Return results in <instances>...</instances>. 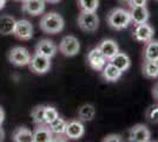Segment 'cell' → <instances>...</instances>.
<instances>
[{
    "instance_id": "1",
    "label": "cell",
    "mask_w": 158,
    "mask_h": 142,
    "mask_svg": "<svg viewBox=\"0 0 158 142\" xmlns=\"http://www.w3.org/2000/svg\"><path fill=\"white\" fill-rule=\"evenodd\" d=\"M106 20L111 28L116 31H122V30L127 28L129 25L131 24V17L127 10L123 7H116L109 12Z\"/></svg>"
},
{
    "instance_id": "2",
    "label": "cell",
    "mask_w": 158,
    "mask_h": 142,
    "mask_svg": "<svg viewBox=\"0 0 158 142\" xmlns=\"http://www.w3.org/2000/svg\"><path fill=\"white\" fill-rule=\"evenodd\" d=\"M64 18L57 12H48L43 14L40 18V30L45 33L56 34L59 33L64 28Z\"/></svg>"
},
{
    "instance_id": "3",
    "label": "cell",
    "mask_w": 158,
    "mask_h": 142,
    "mask_svg": "<svg viewBox=\"0 0 158 142\" xmlns=\"http://www.w3.org/2000/svg\"><path fill=\"white\" fill-rule=\"evenodd\" d=\"M78 26L81 31L92 33L99 27V18L96 12H85L81 11L78 15Z\"/></svg>"
},
{
    "instance_id": "4",
    "label": "cell",
    "mask_w": 158,
    "mask_h": 142,
    "mask_svg": "<svg viewBox=\"0 0 158 142\" xmlns=\"http://www.w3.org/2000/svg\"><path fill=\"white\" fill-rule=\"evenodd\" d=\"M30 59H31V54L28 52V50L23 46L13 47V49H11V51L8 54V61L15 67L28 65Z\"/></svg>"
},
{
    "instance_id": "5",
    "label": "cell",
    "mask_w": 158,
    "mask_h": 142,
    "mask_svg": "<svg viewBox=\"0 0 158 142\" xmlns=\"http://www.w3.org/2000/svg\"><path fill=\"white\" fill-rule=\"evenodd\" d=\"M80 43L74 36H65L59 43V51L66 57H73L78 54Z\"/></svg>"
},
{
    "instance_id": "6",
    "label": "cell",
    "mask_w": 158,
    "mask_h": 142,
    "mask_svg": "<svg viewBox=\"0 0 158 142\" xmlns=\"http://www.w3.org/2000/svg\"><path fill=\"white\" fill-rule=\"evenodd\" d=\"M28 68L30 70L38 75H44L46 74L47 71L51 68V59L44 57L41 54H34L33 56H31V59L28 63Z\"/></svg>"
},
{
    "instance_id": "7",
    "label": "cell",
    "mask_w": 158,
    "mask_h": 142,
    "mask_svg": "<svg viewBox=\"0 0 158 142\" xmlns=\"http://www.w3.org/2000/svg\"><path fill=\"white\" fill-rule=\"evenodd\" d=\"M150 140H151V131L145 124L137 123L129 130V141L149 142Z\"/></svg>"
},
{
    "instance_id": "8",
    "label": "cell",
    "mask_w": 158,
    "mask_h": 142,
    "mask_svg": "<svg viewBox=\"0 0 158 142\" xmlns=\"http://www.w3.org/2000/svg\"><path fill=\"white\" fill-rule=\"evenodd\" d=\"M107 62L109 61L105 58V56L102 54L98 46L93 47L87 54V63H89L90 68L93 69L94 71H102Z\"/></svg>"
},
{
    "instance_id": "9",
    "label": "cell",
    "mask_w": 158,
    "mask_h": 142,
    "mask_svg": "<svg viewBox=\"0 0 158 142\" xmlns=\"http://www.w3.org/2000/svg\"><path fill=\"white\" fill-rule=\"evenodd\" d=\"M153 34H155V30L153 27L148 24H138V25H135V30H133V38L135 41H139V43H148L149 41L153 39Z\"/></svg>"
},
{
    "instance_id": "10",
    "label": "cell",
    "mask_w": 158,
    "mask_h": 142,
    "mask_svg": "<svg viewBox=\"0 0 158 142\" xmlns=\"http://www.w3.org/2000/svg\"><path fill=\"white\" fill-rule=\"evenodd\" d=\"M13 34L20 41H30L33 36L32 24L26 19H20L15 21Z\"/></svg>"
},
{
    "instance_id": "11",
    "label": "cell",
    "mask_w": 158,
    "mask_h": 142,
    "mask_svg": "<svg viewBox=\"0 0 158 142\" xmlns=\"http://www.w3.org/2000/svg\"><path fill=\"white\" fill-rule=\"evenodd\" d=\"M85 134V127L80 120H71L66 123L65 136L72 140H78Z\"/></svg>"
},
{
    "instance_id": "12",
    "label": "cell",
    "mask_w": 158,
    "mask_h": 142,
    "mask_svg": "<svg viewBox=\"0 0 158 142\" xmlns=\"http://www.w3.org/2000/svg\"><path fill=\"white\" fill-rule=\"evenodd\" d=\"M23 12L30 15H40L45 11V1L44 0H23Z\"/></svg>"
},
{
    "instance_id": "13",
    "label": "cell",
    "mask_w": 158,
    "mask_h": 142,
    "mask_svg": "<svg viewBox=\"0 0 158 142\" xmlns=\"http://www.w3.org/2000/svg\"><path fill=\"white\" fill-rule=\"evenodd\" d=\"M57 50H58L57 45L50 39H40L35 45V54H41L50 59L56 56Z\"/></svg>"
},
{
    "instance_id": "14",
    "label": "cell",
    "mask_w": 158,
    "mask_h": 142,
    "mask_svg": "<svg viewBox=\"0 0 158 142\" xmlns=\"http://www.w3.org/2000/svg\"><path fill=\"white\" fill-rule=\"evenodd\" d=\"M53 141V133L46 123L37 124L33 131V142H51Z\"/></svg>"
},
{
    "instance_id": "15",
    "label": "cell",
    "mask_w": 158,
    "mask_h": 142,
    "mask_svg": "<svg viewBox=\"0 0 158 142\" xmlns=\"http://www.w3.org/2000/svg\"><path fill=\"white\" fill-rule=\"evenodd\" d=\"M129 12H130V17H131V23H133L135 25L148 23L150 19V12L146 8V6L130 7Z\"/></svg>"
},
{
    "instance_id": "16",
    "label": "cell",
    "mask_w": 158,
    "mask_h": 142,
    "mask_svg": "<svg viewBox=\"0 0 158 142\" xmlns=\"http://www.w3.org/2000/svg\"><path fill=\"white\" fill-rule=\"evenodd\" d=\"M98 47L99 50L102 51V54L105 56V58L107 61H110L114 54L119 52L118 44L113 39H109V38L107 39H103V41H100L98 44Z\"/></svg>"
},
{
    "instance_id": "17",
    "label": "cell",
    "mask_w": 158,
    "mask_h": 142,
    "mask_svg": "<svg viewBox=\"0 0 158 142\" xmlns=\"http://www.w3.org/2000/svg\"><path fill=\"white\" fill-rule=\"evenodd\" d=\"M109 62L112 63L116 68H118L122 72L127 71L130 69V67H131V59H130L129 54H125V52H120V51H119L118 54H114Z\"/></svg>"
},
{
    "instance_id": "18",
    "label": "cell",
    "mask_w": 158,
    "mask_h": 142,
    "mask_svg": "<svg viewBox=\"0 0 158 142\" xmlns=\"http://www.w3.org/2000/svg\"><path fill=\"white\" fill-rule=\"evenodd\" d=\"M122 75H123V72H122L118 68H116V67H114L112 63H110V62H107L106 65L103 68V70H102V76H103V78H104L106 82H111V83L117 82L118 80H120Z\"/></svg>"
},
{
    "instance_id": "19",
    "label": "cell",
    "mask_w": 158,
    "mask_h": 142,
    "mask_svg": "<svg viewBox=\"0 0 158 142\" xmlns=\"http://www.w3.org/2000/svg\"><path fill=\"white\" fill-rule=\"evenodd\" d=\"M15 21L17 20L11 15H7V14L1 15L0 17V34H2V36L13 34Z\"/></svg>"
},
{
    "instance_id": "20",
    "label": "cell",
    "mask_w": 158,
    "mask_h": 142,
    "mask_svg": "<svg viewBox=\"0 0 158 142\" xmlns=\"http://www.w3.org/2000/svg\"><path fill=\"white\" fill-rule=\"evenodd\" d=\"M143 57L146 61H155L158 62V41H149L145 43Z\"/></svg>"
},
{
    "instance_id": "21",
    "label": "cell",
    "mask_w": 158,
    "mask_h": 142,
    "mask_svg": "<svg viewBox=\"0 0 158 142\" xmlns=\"http://www.w3.org/2000/svg\"><path fill=\"white\" fill-rule=\"evenodd\" d=\"M142 72L146 78H150V80L158 78V62L144 59L142 64Z\"/></svg>"
},
{
    "instance_id": "22",
    "label": "cell",
    "mask_w": 158,
    "mask_h": 142,
    "mask_svg": "<svg viewBox=\"0 0 158 142\" xmlns=\"http://www.w3.org/2000/svg\"><path fill=\"white\" fill-rule=\"evenodd\" d=\"M96 116V109L92 104L85 103L80 105L78 109V120L81 122H90L92 121Z\"/></svg>"
},
{
    "instance_id": "23",
    "label": "cell",
    "mask_w": 158,
    "mask_h": 142,
    "mask_svg": "<svg viewBox=\"0 0 158 142\" xmlns=\"http://www.w3.org/2000/svg\"><path fill=\"white\" fill-rule=\"evenodd\" d=\"M12 140L14 142H33V131L25 127H19L13 131Z\"/></svg>"
},
{
    "instance_id": "24",
    "label": "cell",
    "mask_w": 158,
    "mask_h": 142,
    "mask_svg": "<svg viewBox=\"0 0 158 142\" xmlns=\"http://www.w3.org/2000/svg\"><path fill=\"white\" fill-rule=\"evenodd\" d=\"M66 123L67 122L64 118L58 116L56 120H53L51 123H48V127L53 133V135H65Z\"/></svg>"
},
{
    "instance_id": "25",
    "label": "cell",
    "mask_w": 158,
    "mask_h": 142,
    "mask_svg": "<svg viewBox=\"0 0 158 142\" xmlns=\"http://www.w3.org/2000/svg\"><path fill=\"white\" fill-rule=\"evenodd\" d=\"M78 6L80 11L96 12L99 7V0H78Z\"/></svg>"
},
{
    "instance_id": "26",
    "label": "cell",
    "mask_w": 158,
    "mask_h": 142,
    "mask_svg": "<svg viewBox=\"0 0 158 142\" xmlns=\"http://www.w3.org/2000/svg\"><path fill=\"white\" fill-rule=\"evenodd\" d=\"M44 113H45V105H35L31 110V117L35 124L45 123L44 121Z\"/></svg>"
},
{
    "instance_id": "27",
    "label": "cell",
    "mask_w": 158,
    "mask_h": 142,
    "mask_svg": "<svg viewBox=\"0 0 158 142\" xmlns=\"http://www.w3.org/2000/svg\"><path fill=\"white\" fill-rule=\"evenodd\" d=\"M145 118L150 123H158V103L151 104L145 111Z\"/></svg>"
},
{
    "instance_id": "28",
    "label": "cell",
    "mask_w": 158,
    "mask_h": 142,
    "mask_svg": "<svg viewBox=\"0 0 158 142\" xmlns=\"http://www.w3.org/2000/svg\"><path fill=\"white\" fill-rule=\"evenodd\" d=\"M59 116L57 109L54 107H51V105H45V113H44V121L46 124L51 123L53 120H56L57 117Z\"/></svg>"
},
{
    "instance_id": "29",
    "label": "cell",
    "mask_w": 158,
    "mask_h": 142,
    "mask_svg": "<svg viewBox=\"0 0 158 142\" xmlns=\"http://www.w3.org/2000/svg\"><path fill=\"white\" fill-rule=\"evenodd\" d=\"M123 140L122 139V135L120 134H109V135H106L104 139H103V141L104 142H120Z\"/></svg>"
},
{
    "instance_id": "30",
    "label": "cell",
    "mask_w": 158,
    "mask_h": 142,
    "mask_svg": "<svg viewBox=\"0 0 158 142\" xmlns=\"http://www.w3.org/2000/svg\"><path fill=\"white\" fill-rule=\"evenodd\" d=\"M148 5V0H130L129 6L130 7H143Z\"/></svg>"
},
{
    "instance_id": "31",
    "label": "cell",
    "mask_w": 158,
    "mask_h": 142,
    "mask_svg": "<svg viewBox=\"0 0 158 142\" xmlns=\"http://www.w3.org/2000/svg\"><path fill=\"white\" fill-rule=\"evenodd\" d=\"M152 96H153V98H155L158 103V81L156 82L155 85L152 87Z\"/></svg>"
},
{
    "instance_id": "32",
    "label": "cell",
    "mask_w": 158,
    "mask_h": 142,
    "mask_svg": "<svg viewBox=\"0 0 158 142\" xmlns=\"http://www.w3.org/2000/svg\"><path fill=\"white\" fill-rule=\"evenodd\" d=\"M4 120H5V111H4V109L0 107V124H2Z\"/></svg>"
},
{
    "instance_id": "33",
    "label": "cell",
    "mask_w": 158,
    "mask_h": 142,
    "mask_svg": "<svg viewBox=\"0 0 158 142\" xmlns=\"http://www.w3.org/2000/svg\"><path fill=\"white\" fill-rule=\"evenodd\" d=\"M4 140H5V131H4V129L0 124V142L4 141Z\"/></svg>"
},
{
    "instance_id": "34",
    "label": "cell",
    "mask_w": 158,
    "mask_h": 142,
    "mask_svg": "<svg viewBox=\"0 0 158 142\" xmlns=\"http://www.w3.org/2000/svg\"><path fill=\"white\" fill-rule=\"evenodd\" d=\"M45 2H48V4H58L61 0H44Z\"/></svg>"
},
{
    "instance_id": "35",
    "label": "cell",
    "mask_w": 158,
    "mask_h": 142,
    "mask_svg": "<svg viewBox=\"0 0 158 142\" xmlns=\"http://www.w3.org/2000/svg\"><path fill=\"white\" fill-rule=\"evenodd\" d=\"M118 1L122 4H126V5H129V2H130V0H118Z\"/></svg>"
},
{
    "instance_id": "36",
    "label": "cell",
    "mask_w": 158,
    "mask_h": 142,
    "mask_svg": "<svg viewBox=\"0 0 158 142\" xmlns=\"http://www.w3.org/2000/svg\"><path fill=\"white\" fill-rule=\"evenodd\" d=\"M18 1H23V0H18Z\"/></svg>"
},
{
    "instance_id": "37",
    "label": "cell",
    "mask_w": 158,
    "mask_h": 142,
    "mask_svg": "<svg viewBox=\"0 0 158 142\" xmlns=\"http://www.w3.org/2000/svg\"><path fill=\"white\" fill-rule=\"evenodd\" d=\"M157 1H158V0H157Z\"/></svg>"
}]
</instances>
